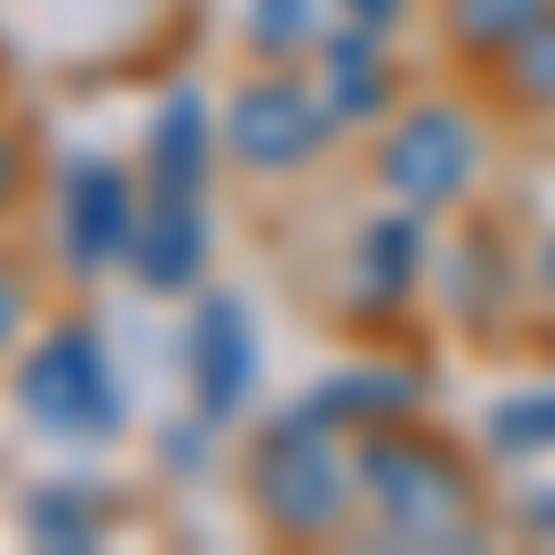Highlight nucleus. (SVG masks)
Returning <instances> with one entry per match:
<instances>
[{"label":"nucleus","mask_w":555,"mask_h":555,"mask_svg":"<svg viewBox=\"0 0 555 555\" xmlns=\"http://www.w3.org/2000/svg\"><path fill=\"white\" fill-rule=\"evenodd\" d=\"M253 504L282 533H326L348 512V474L326 444V415H282L253 444Z\"/></svg>","instance_id":"f257e3e1"},{"label":"nucleus","mask_w":555,"mask_h":555,"mask_svg":"<svg viewBox=\"0 0 555 555\" xmlns=\"http://www.w3.org/2000/svg\"><path fill=\"white\" fill-rule=\"evenodd\" d=\"M15 400L44 429H60V437H104V429H119V415H127V400L112 385V356H104V341L89 326H60L15 371Z\"/></svg>","instance_id":"f03ea898"},{"label":"nucleus","mask_w":555,"mask_h":555,"mask_svg":"<svg viewBox=\"0 0 555 555\" xmlns=\"http://www.w3.org/2000/svg\"><path fill=\"white\" fill-rule=\"evenodd\" d=\"M356 474H363L371 504H378L400 533H415V541H452L460 518H467L460 467H452L444 452L415 444V437H371L363 460H356Z\"/></svg>","instance_id":"7ed1b4c3"},{"label":"nucleus","mask_w":555,"mask_h":555,"mask_svg":"<svg viewBox=\"0 0 555 555\" xmlns=\"http://www.w3.org/2000/svg\"><path fill=\"white\" fill-rule=\"evenodd\" d=\"M467 178H474V127L444 104L400 119V133L385 141V185L408 208H444Z\"/></svg>","instance_id":"20e7f679"},{"label":"nucleus","mask_w":555,"mask_h":555,"mask_svg":"<svg viewBox=\"0 0 555 555\" xmlns=\"http://www.w3.org/2000/svg\"><path fill=\"white\" fill-rule=\"evenodd\" d=\"M326 141V104L304 96L297 82H253L230 104V149L259 171H289Z\"/></svg>","instance_id":"39448f33"},{"label":"nucleus","mask_w":555,"mask_h":555,"mask_svg":"<svg viewBox=\"0 0 555 555\" xmlns=\"http://www.w3.org/2000/svg\"><path fill=\"white\" fill-rule=\"evenodd\" d=\"M185 363H193V392L215 423L245 408L253 392V326L230 297H208L193 311V334H185Z\"/></svg>","instance_id":"423d86ee"},{"label":"nucleus","mask_w":555,"mask_h":555,"mask_svg":"<svg viewBox=\"0 0 555 555\" xmlns=\"http://www.w3.org/2000/svg\"><path fill=\"white\" fill-rule=\"evenodd\" d=\"M60 222H67V253L75 267H112V259L133 253V193L112 164H82L67 178V201H60Z\"/></svg>","instance_id":"0eeeda50"},{"label":"nucleus","mask_w":555,"mask_h":555,"mask_svg":"<svg viewBox=\"0 0 555 555\" xmlns=\"http://www.w3.org/2000/svg\"><path fill=\"white\" fill-rule=\"evenodd\" d=\"M127 267L149 282V289H185V282H193V267H201V215H193V201L156 193L149 215L133 222Z\"/></svg>","instance_id":"6e6552de"},{"label":"nucleus","mask_w":555,"mask_h":555,"mask_svg":"<svg viewBox=\"0 0 555 555\" xmlns=\"http://www.w3.org/2000/svg\"><path fill=\"white\" fill-rule=\"evenodd\" d=\"M201 171H208L201 104H193V96H171V104L156 112V133H149V185L171 193V201H193V193H201Z\"/></svg>","instance_id":"1a4fd4ad"},{"label":"nucleus","mask_w":555,"mask_h":555,"mask_svg":"<svg viewBox=\"0 0 555 555\" xmlns=\"http://www.w3.org/2000/svg\"><path fill=\"white\" fill-rule=\"evenodd\" d=\"M326 104L334 119H378L385 112V60H378V38L348 23V38H334L326 52Z\"/></svg>","instance_id":"9d476101"},{"label":"nucleus","mask_w":555,"mask_h":555,"mask_svg":"<svg viewBox=\"0 0 555 555\" xmlns=\"http://www.w3.org/2000/svg\"><path fill=\"white\" fill-rule=\"evenodd\" d=\"M548 15V0H452V30L467 44H518Z\"/></svg>","instance_id":"9b49d317"},{"label":"nucleus","mask_w":555,"mask_h":555,"mask_svg":"<svg viewBox=\"0 0 555 555\" xmlns=\"http://www.w3.org/2000/svg\"><path fill=\"white\" fill-rule=\"evenodd\" d=\"M363 245H371V253H363V274H371V289L400 297V289L415 282V267H423V230H415V222H378Z\"/></svg>","instance_id":"f8f14e48"},{"label":"nucleus","mask_w":555,"mask_h":555,"mask_svg":"<svg viewBox=\"0 0 555 555\" xmlns=\"http://www.w3.org/2000/svg\"><path fill=\"white\" fill-rule=\"evenodd\" d=\"M319 8L326 0H253V44L259 52H297L319 30Z\"/></svg>","instance_id":"ddd939ff"},{"label":"nucleus","mask_w":555,"mask_h":555,"mask_svg":"<svg viewBox=\"0 0 555 555\" xmlns=\"http://www.w3.org/2000/svg\"><path fill=\"white\" fill-rule=\"evenodd\" d=\"M30 533H38V541H60V548H89V541H96V518L82 512L75 489H44L38 504H30Z\"/></svg>","instance_id":"4468645a"},{"label":"nucleus","mask_w":555,"mask_h":555,"mask_svg":"<svg viewBox=\"0 0 555 555\" xmlns=\"http://www.w3.org/2000/svg\"><path fill=\"white\" fill-rule=\"evenodd\" d=\"M496 444H555V392H526V400H504L496 408Z\"/></svg>","instance_id":"2eb2a0df"},{"label":"nucleus","mask_w":555,"mask_h":555,"mask_svg":"<svg viewBox=\"0 0 555 555\" xmlns=\"http://www.w3.org/2000/svg\"><path fill=\"white\" fill-rule=\"evenodd\" d=\"M512 52H518V60H512L518 89H526V96H548V104H555V15H541V23H533V30L512 44Z\"/></svg>","instance_id":"dca6fc26"},{"label":"nucleus","mask_w":555,"mask_h":555,"mask_svg":"<svg viewBox=\"0 0 555 555\" xmlns=\"http://www.w3.org/2000/svg\"><path fill=\"white\" fill-rule=\"evenodd\" d=\"M400 400H408V385H371V378H348V385H326L311 415H341V408H356V415H385V408H400Z\"/></svg>","instance_id":"f3484780"},{"label":"nucleus","mask_w":555,"mask_h":555,"mask_svg":"<svg viewBox=\"0 0 555 555\" xmlns=\"http://www.w3.org/2000/svg\"><path fill=\"white\" fill-rule=\"evenodd\" d=\"M341 15L356 23V30H371V38H378V30H392V15H400V0H341Z\"/></svg>","instance_id":"a211bd4d"},{"label":"nucleus","mask_w":555,"mask_h":555,"mask_svg":"<svg viewBox=\"0 0 555 555\" xmlns=\"http://www.w3.org/2000/svg\"><path fill=\"white\" fill-rule=\"evenodd\" d=\"M8 185H15V141L0 133V201H8Z\"/></svg>","instance_id":"6ab92c4d"},{"label":"nucleus","mask_w":555,"mask_h":555,"mask_svg":"<svg viewBox=\"0 0 555 555\" xmlns=\"http://www.w3.org/2000/svg\"><path fill=\"white\" fill-rule=\"evenodd\" d=\"M8 334H15V289L0 282V348H8Z\"/></svg>","instance_id":"aec40b11"}]
</instances>
